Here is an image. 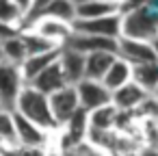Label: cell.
I'll use <instances>...</instances> for the list:
<instances>
[{
  "label": "cell",
  "instance_id": "1",
  "mask_svg": "<svg viewBox=\"0 0 158 156\" xmlns=\"http://www.w3.org/2000/svg\"><path fill=\"white\" fill-rule=\"evenodd\" d=\"M15 113L24 115L26 119H31L33 124L41 126L44 130L56 134L61 130V126L56 124L54 115H52V108H50V95L37 91L35 87L26 85L24 91L20 93L18 102H15Z\"/></svg>",
  "mask_w": 158,
  "mask_h": 156
},
{
  "label": "cell",
  "instance_id": "2",
  "mask_svg": "<svg viewBox=\"0 0 158 156\" xmlns=\"http://www.w3.org/2000/svg\"><path fill=\"white\" fill-rule=\"evenodd\" d=\"M121 37L152 44V41L158 37V15L152 13L145 5L128 9V11L123 13Z\"/></svg>",
  "mask_w": 158,
  "mask_h": 156
},
{
  "label": "cell",
  "instance_id": "3",
  "mask_svg": "<svg viewBox=\"0 0 158 156\" xmlns=\"http://www.w3.org/2000/svg\"><path fill=\"white\" fill-rule=\"evenodd\" d=\"M13 121H15V137H18V145L20 147H54V134L44 130L41 126L33 124L31 119H26L24 115L13 111Z\"/></svg>",
  "mask_w": 158,
  "mask_h": 156
},
{
  "label": "cell",
  "instance_id": "4",
  "mask_svg": "<svg viewBox=\"0 0 158 156\" xmlns=\"http://www.w3.org/2000/svg\"><path fill=\"white\" fill-rule=\"evenodd\" d=\"M26 80L22 76V70L11 63H0V102L7 111H15V102L20 93L24 91Z\"/></svg>",
  "mask_w": 158,
  "mask_h": 156
},
{
  "label": "cell",
  "instance_id": "5",
  "mask_svg": "<svg viewBox=\"0 0 158 156\" xmlns=\"http://www.w3.org/2000/svg\"><path fill=\"white\" fill-rule=\"evenodd\" d=\"M121 26H123V13L98 18V20H76L74 31L82 35L93 37H106V39H121Z\"/></svg>",
  "mask_w": 158,
  "mask_h": 156
},
{
  "label": "cell",
  "instance_id": "6",
  "mask_svg": "<svg viewBox=\"0 0 158 156\" xmlns=\"http://www.w3.org/2000/svg\"><path fill=\"white\" fill-rule=\"evenodd\" d=\"M50 108H52V115L56 119V124L63 128L82 106H80V98H78V89L74 85L56 91L50 95Z\"/></svg>",
  "mask_w": 158,
  "mask_h": 156
},
{
  "label": "cell",
  "instance_id": "7",
  "mask_svg": "<svg viewBox=\"0 0 158 156\" xmlns=\"http://www.w3.org/2000/svg\"><path fill=\"white\" fill-rule=\"evenodd\" d=\"M76 89H78L80 106L87 113H93V111H98L102 106L113 104V91H108L102 80H89V78H85L80 85H76Z\"/></svg>",
  "mask_w": 158,
  "mask_h": 156
},
{
  "label": "cell",
  "instance_id": "8",
  "mask_svg": "<svg viewBox=\"0 0 158 156\" xmlns=\"http://www.w3.org/2000/svg\"><path fill=\"white\" fill-rule=\"evenodd\" d=\"M24 28H31V31H35V33H39V35H44L46 39H50L52 44H56V46H65L67 41H69V37L74 35V24H69V22H63V20H56V18H37L35 22H31V24H26ZM22 28V31H24Z\"/></svg>",
  "mask_w": 158,
  "mask_h": 156
},
{
  "label": "cell",
  "instance_id": "9",
  "mask_svg": "<svg viewBox=\"0 0 158 156\" xmlns=\"http://www.w3.org/2000/svg\"><path fill=\"white\" fill-rule=\"evenodd\" d=\"M65 48L76 50L80 54H95V52H110L117 54L119 52V39H106V37H93V35H82L76 33L69 37V41L65 44Z\"/></svg>",
  "mask_w": 158,
  "mask_h": 156
},
{
  "label": "cell",
  "instance_id": "10",
  "mask_svg": "<svg viewBox=\"0 0 158 156\" xmlns=\"http://www.w3.org/2000/svg\"><path fill=\"white\" fill-rule=\"evenodd\" d=\"M117 57H121L123 61H128L132 67L136 65H147V63H156V52L154 46L147 41H136V39H119V52Z\"/></svg>",
  "mask_w": 158,
  "mask_h": 156
},
{
  "label": "cell",
  "instance_id": "11",
  "mask_svg": "<svg viewBox=\"0 0 158 156\" xmlns=\"http://www.w3.org/2000/svg\"><path fill=\"white\" fill-rule=\"evenodd\" d=\"M117 13H126L123 0H91L87 5L76 7V20H98Z\"/></svg>",
  "mask_w": 158,
  "mask_h": 156
},
{
  "label": "cell",
  "instance_id": "12",
  "mask_svg": "<svg viewBox=\"0 0 158 156\" xmlns=\"http://www.w3.org/2000/svg\"><path fill=\"white\" fill-rule=\"evenodd\" d=\"M61 67L65 72V78L69 85H80L85 78H87V54H80L76 50H69L63 46V52H61Z\"/></svg>",
  "mask_w": 158,
  "mask_h": 156
},
{
  "label": "cell",
  "instance_id": "13",
  "mask_svg": "<svg viewBox=\"0 0 158 156\" xmlns=\"http://www.w3.org/2000/svg\"><path fill=\"white\" fill-rule=\"evenodd\" d=\"M31 87H35L37 91H41V93H46V95H52V93H56V91L69 87V82H67V78H65V72H63L61 63H54V65H50L46 72H41V74L31 82Z\"/></svg>",
  "mask_w": 158,
  "mask_h": 156
},
{
  "label": "cell",
  "instance_id": "14",
  "mask_svg": "<svg viewBox=\"0 0 158 156\" xmlns=\"http://www.w3.org/2000/svg\"><path fill=\"white\" fill-rule=\"evenodd\" d=\"M61 52H63V48H56V50H52V52H44V54L28 57V59L24 61V65L20 67V70H22V76H24V80H26V85H31V82H33L41 72H46L50 65L59 63V61H61Z\"/></svg>",
  "mask_w": 158,
  "mask_h": 156
},
{
  "label": "cell",
  "instance_id": "15",
  "mask_svg": "<svg viewBox=\"0 0 158 156\" xmlns=\"http://www.w3.org/2000/svg\"><path fill=\"white\" fill-rule=\"evenodd\" d=\"M152 93H147L143 87H139L134 80L121 89H117L113 93V104L119 108V111H136Z\"/></svg>",
  "mask_w": 158,
  "mask_h": 156
},
{
  "label": "cell",
  "instance_id": "16",
  "mask_svg": "<svg viewBox=\"0 0 158 156\" xmlns=\"http://www.w3.org/2000/svg\"><path fill=\"white\" fill-rule=\"evenodd\" d=\"M134 80V67L128 63V61H123L121 57H117L115 59V63L110 65V70H108V74L104 76V85H106V89L108 91H117V89H121V87H126V85H130Z\"/></svg>",
  "mask_w": 158,
  "mask_h": 156
},
{
  "label": "cell",
  "instance_id": "17",
  "mask_svg": "<svg viewBox=\"0 0 158 156\" xmlns=\"http://www.w3.org/2000/svg\"><path fill=\"white\" fill-rule=\"evenodd\" d=\"M115 59H117V54H110V52L89 54L87 57V78L89 80H104V76L108 74Z\"/></svg>",
  "mask_w": 158,
  "mask_h": 156
},
{
  "label": "cell",
  "instance_id": "18",
  "mask_svg": "<svg viewBox=\"0 0 158 156\" xmlns=\"http://www.w3.org/2000/svg\"><path fill=\"white\" fill-rule=\"evenodd\" d=\"M0 48H2L5 61L11 63V65L22 67L24 61L28 59V50H26V44H24L22 35H15V37H9L5 41H0Z\"/></svg>",
  "mask_w": 158,
  "mask_h": 156
},
{
  "label": "cell",
  "instance_id": "19",
  "mask_svg": "<svg viewBox=\"0 0 158 156\" xmlns=\"http://www.w3.org/2000/svg\"><path fill=\"white\" fill-rule=\"evenodd\" d=\"M117 117H119V108L115 104H108V106H102V108L89 113V124L95 130H115Z\"/></svg>",
  "mask_w": 158,
  "mask_h": 156
},
{
  "label": "cell",
  "instance_id": "20",
  "mask_svg": "<svg viewBox=\"0 0 158 156\" xmlns=\"http://www.w3.org/2000/svg\"><path fill=\"white\" fill-rule=\"evenodd\" d=\"M20 35H22V39H24V44H26L28 57H35V54H44V52H52V50L61 48V46L52 44L50 39H46L44 35H39V33H35V31H31V28H24V31H22Z\"/></svg>",
  "mask_w": 158,
  "mask_h": 156
},
{
  "label": "cell",
  "instance_id": "21",
  "mask_svg": "<svg viewBox=\"0 0 158 156\" xmlns=\"http://www.w3.org/2000/svg\"><path fill=\"white\" fill-rule=\"evenodd\" d=\"M134 82L154 95L158 89V61L147 63V65H136L134 67Z\"/></svg>",
  "mask_w": 158,
  "mask_h": 156
},
{
  "label": "cell",
  "instance_id": "22",
  "mask_svg": "<svg viewBox=\"0 0 158 156\" xmlns=\"http://www.w3.org/2000/svg\"><path fill=\"white\" fill-rule=\"evenodd\" d=\"M0 22L9 26H18L22 31L24 28L22 24H26V15L20 11V7L13 0H0Z\"/></svg>",
  "mask_w": 158,
  "mask_h": 156
},
{
  "label": "cell",
  "instance_id": "23",
  "mask_svg": "<svg viewBox=\"0 0 158 156\" xmlns=\"http://www.w3.org/2000/svg\"><path fill=\"white\" fill-rule=\"evenodd\" d=\"M2 145H18L13 111H0V147Z\"/></svg>",
  "mask_w": 158,
  "mask_h": 156
},
{
  "label": "cell",
  "instance_id": "24",
  "mask_svg": "<svg viewBox=\"0 0 158 156\" xmlns=\"http://www.w3.org/2000/svg\"><path fill=\"white\" fill-rule=\"evenodd\" d=\"M41 18H56V20H63V22L74 24L76 22V5L69 2V0H56V2Z\"/></svg>",
  "mask_w": 158,
  "mask_h": 156
},
{
  "label": "cell",
  "instance_id": "25",
  "mask_svg": "<svg viewBox=\"0 0 158 156\" xmlns=\"http://www.w3.org/2000/svg\"><path fill=\"white\" fill-rule=\"evenodd\" d=\"M54 2H56V0H33V7H31V11H28V15H26V24H31V22H35L37 18H41Z\"/></svg>",
  "mask_w": 158,
  "mask_h": 156
},
{
  "label": "cell",
  "instance_id": "26",
  "mask_svg": "<svg viewBox=\"0 0 158 156\" xmlns=\"http://www.w3.org/2000/svg\"><path fill=\"white\" fill-rule=\"evenodd\" d=\"M50 152L48 147H18V156H48Z\"/></svg>",
  "mask_w": 158,
  "mask_h": 156
},
{
  "label": "cell",
  "instance_id": "27",
  "mask_svg": "<svg viewBox=\"0 0 158 156\" xmlns=\"http://www.w3.org/2000/svg\"><path fill=\"white\" fill-rule=\"evenodd\" d=\"M22 31L18 28V26H9V24H2L0 22V41H5V39H9V37H15V35H20Z\"/></svg>",
  "mask_w": 158,
  "mask_h": 156
},
{
  "label": "cell",
  "instance_id": "28",
  "mask_svg": "<svg viewBox=\"0 0 158 156\" xmlns=\"http://www.w3.org/2000/svg\"><path fill=\"white\" fill-rule=\"evenodd\" d=\"M13 2L20 7V11L24 13V15H28V11H31V7H33V0H13Z\"/></svg>",
  "mask_w": 158,
  "mask_h": 156
},
{
  "label": "cell",
  "instance_id": "29",
  "mask_svg": "<svg viewBox=\"0 0 158 156\" xmlns=\"http://www.w3.org/2000/svg\"><path fill=\"white\" fill-rule=\"evenodd\" d=\"M85 156H113V154H108V152H104V150H98V147H93V145H87Z\"/></svg>",
  "mask_w": 158,
  "mask_h": 156
},
{
  "label": "cell",
  "instance_id": "30",
  "mask_svg": "<svg viewBox=\"0 0 158 156\" xmlns=\"http://www.w3.org/2000/svg\"><path fill=\"white\" fill-rule=\"evenodd\" d=\"M139 156H158V150L156 147H143L139 152Z\"/></svg>",
  "mask_w": 158,
  "mask_h": 156
},
{
  "label": "cell",
  "instance_id": "31",
  "mask_svg": "<svg viewBox=\"0 0 158 156\" xmlns=\"http://www.w3.org/2000/svg\"><path fill=\"white\" fill-rule=\"evenodd\" d=\"M69 2H74L76 7H80V5H87V2H91V0H69Z\"/></svg>",
  "mask_w": 158,
  "mask_h": 156
},
{
  "label": "cell",
  "instance_id": "32",
  "mask_svg": "<svg viewBox=\"0 0 158 156\" xmlns=\"http://www.w3.org/2000/svg\"><path fill=\"white\" fill-rule=\"evenodd\" d=\"M152 46H154V52H156V59H158V37L152 41Z\"/></svg>",
  "mask_w": 158,
  "mask_h": 156
},
{
  "label": "cell",
  "instance_id": "33",
  "mask_svg": "<svg viewBox=\"0 0 158 156\" xmlns=\"http://www.w3.org/2000/svg\"><path fill=\"white\" fill-rule=\"evenodd\" d=\"M0 63H5V54H2V48H0Z\"/></svg>",
  "mask_w": 158,
  "mask_h": 156
},
{
  "label": "cell",
  "instance_id": "34",
  "mask_svg": "<svg viewBox=\"0 0 158 156\" xmlns=\"http://www.w3.org/2000/svg\"><path fill=\"white\" fill-rule=\"evenodd\" d=\"M48 156H59V152H56V150H52V152H50Z\"/></svg>",
  "mask_w": 158,
  "mask_h": 156
},
{
  "label": "cell",
  "instance_id": "35",
  "mask_svg": "<svg viewBox=\"0 0 158 156\" xmlns=\"http://www.w3.org/2000/svg\"><path fill=\"white\" fill-rule=\"evenodd\" d=\"M119 156H139V154H119Z\"/></svg>",
  "mask_w": 158,
  "mask_h": 156
},
{
  "label": "cell",
  "instance_id": "36",
  "mask_svg": "<svg viewBox=\"0 0 158 156\" xmlns=\"http://www.w3.org/2000/svg\"><path fill=\"white\" fill-rule=\"evenodd\" d=\"M0 111H7V108H5V106H2V102H0Z\"/></svg>",
  "mask_w": 158,
  "mask_h": 156
},
{
  "label": "cell",
  "instance_id": "37",
  "mask_svg": "<svg viewBox=\"0 0 158 156\" xmlns=\"http://www.w3.org/2000/svg\"><path fill=\"white\" fill-rule=\"evenodd\" d=\"M154 95H156V98H158V89H156V93H154Z\"/></svg>",
  "mask_w": 158,
  "mask_h": 156
},
{
  "label": "cell",
  "instance_id": "38",
  "mask_svg": "<svg viewBox=\"0 0 158 156\" xmlns=\"http://www.w3.org/2000/svg\"><path fill=\"white\" fill-rule=\"evenodd\" d=\"M156 150H158V145H156Z\"/></svg>",
  "mask_w": 158,
  "mask_h": 156
}]
</instances>
